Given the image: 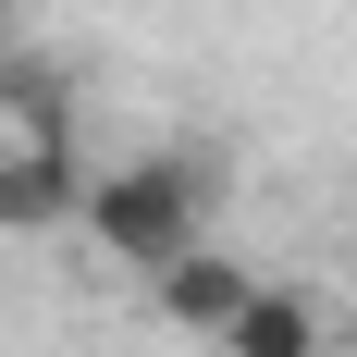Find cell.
<instances>
[{"label": "cell", "mask_w": 357, "mask_h": 357, "mask_svg": "<svg viewBox=\"0 0 357 357\" xmlns=\"http://www.w3.org/2000/svg\"><path fill=\"white\" fill-rule=\"evenodd\" d=\"M210 197H222V160H197V148H148V160L86 173L74 222H86L123 271H173L185 247H210Z\"/></svg>", "instance_id": "1"}, {"label": "cell", "mask_w": 357, "mask_h": 357, "mask_svg": "<svg viewBox=\"0 0 357 357\" xmlns=\"http://www.w3.org/2000/svg\"><path fill=\"white\" fill-rule=\"evenodd\" d=\"M74 197H86L74 136H13V148H0V222H13V234H62Z\"/></svg>", "instance_id": "2"}, {"label": "cell", "mask_w": 357, "mask_h": 357, "mask_svg": "<svg viewBox=\"0 0 357 357\" xmlns=\"http://www.w3.org/2000/svg\"><path fill=\"white\" fill-rule=\"evenodd\" d=\"M148 284H160V321H173V333H197V345H222V321H234V308L259 296V271H247L234 247H185L173 271H148Z\"/></svg>", "instance_id": "3"}, {"label": "cell", "mask_w": 357, "mask_h": 357, "mask_svg": "<svg viewBox=\"0 0 357 357\" xmlns=\"http://www.w3.org/2000/svg\"><path fill=\"white\" fill-rule=\"evenodd\" d=\"M222 357H321V321H308V296L296 284H259L234 321H222Z\"/></svg>", "instance_id": "4"}, {"label": "cell", "mask_w": 357, "mask_h": 357, "mask_svg": "<svg viewBox=\"0 0 357 357\" xmlns=\"http://www.w3.org/2000/svg\"><path fill=\"white\" fill-rule=\"evenodd\" d=\"M13 25H25V0H0V50H13Z\"/></svg>", "instance_id": "5"}]
</instances>
